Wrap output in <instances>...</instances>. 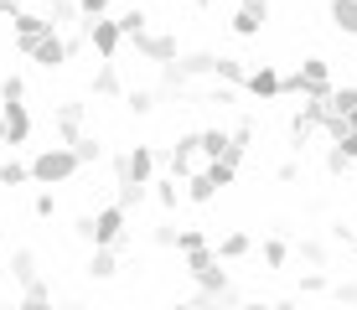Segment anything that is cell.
<instances>
[{"label":"cell","mask_w":357,"mask_h":310,"mask_svg":"<svg viewBox=\"0 0 357 310\" xmlns=\"http://www.w3.org/2000/svg\"><path fill=\"white\" fill-rule=\"evenodd\" d=\"M295 290L301 295H331V274L326 269H305V274L295 279Z\"/></svg>","instance_id":"obj_37"},{"label":"cell","mask_w":357,"mask_h":310,"mask_svg":"<svg viewBox=\"0 0 357 310\" xmlns=\"http://www.w3.org/2000/svg\"><path fill=\"white\" fill-rule=\"evenodd\" d=\"M259 258H264V269H285V264H290V243H285V233H269V238L259 243Z\"/></svg>","instance_id":"obj_25"},{"label":"cell","mask_w":357,"mask_h":310,"mask_svg":"<svg viewBox=\"0 0 357 310\" xmlns=\"http://www.w3.org/2000/svg\"><path fill=\"white\" fill-rule=\"evenodd\" d=\"M331 114H337V119H357V83L331 88Z\"/></svg>","instance_id":"obj_30"},{"label":"cell","mask_w":357,"mask_h":310,"mask_svg":"<svg viewBox=\"0 0 357 310\" xmlns=\"http://www.w3.org/2000/svg\"><path fill=\"white\" fill-rule=\"evenodd\" d=\"M321 166H326V176H347V171H352V160H347V155H342V150H337V145H331V150L321 155Z\"/></svg>","instance_id":"obj_43"},{"label":"cell","mask_w":357,"mask_h":310,"mask_svg":"<svg viewBox=\"0 0 357 310\" xmlns=\"http://www.w3.org/2000/svg\"><path fill=\"white\" fill-rule=\"evenodd\" d=\"M83 36H89V47H93V57H98V62H114V57H119V47H125V31H119V21H114V16L83 21Z\"/></svg>","instance_id":"obj_8"},{"label":"cell","mask_w":357,"mask_h":310,"mask_svg":"<svg viewBox=\"0 0 357 310\" xmlns=\"http://www.w3.org/2000/svg\"><path fill=\"white\" fill-rule=\"evenodd\" d=\"M6 274L16 279V290H26L31 279H42V274H36V254H31V248H16V254L6 258Z\"/></svg>","instance_id":"obj_19"},{"label":"cell","mask_w":357,"mask_h":310,"mask_svg":"<svg viewBox=\"0 0 357 310\" xmlns=\"http://www.w3.org/2000/svg\"><path fill=\"white\" fill-rule=\"evenodd\" d=\"M68 150L78 155V166H98V160H104V145H98L93 134H78V140H73Z\"/></svg>","instance_id":"obj_35"},{"label":"cell","mask_w":357,"mask_h":310,"mask_svg":"<svg viewBox=\"0 0 357 310\" xmlns=\"http://www.w3.org/2000/svg\"><path fill=\"white\" fill-rule=\"evenodd\" d=\"M78 16H83V21H98V16H109V0H78Z\"/></svg>","instance_id":"obj_47"},{"label":"cell","mask_w":357,"mask_h":310,"mask_svg":"<svg viewBox=\"0 0 357 310\" xmlns=\"http://www.w3.org/2000/svg\"><path fill=\"white\" fill-rule=\"evenodd\" d=\"M16 10H26V0H0V16H16Z\"/></svg>","instance_id":"obj_51"},{"label":"cell","mask_w":357,"mask_h":310,"mask_svg":"<svg viewBox=\"0 0 357 310\" xmlns=\"http://www.w3.org/2000/svg\"><path fill=\"white\" fill-rule=\"evenodd\" d=\"M47 21H52V31H73V26H83V16H78V0H57V6L47 10Z\"/></svg>","instance_id":"obj_29"},{"label":"cell","mask_w":357,"mask_h":310,"mask_svg":"<svg viewBox=\"0 0 357 310\" xmlns=\"http://www.w3.org/2000/svg\"><path fill=\"white\" fill-rule=\"evenodd\" d=\"M166 310H197V305L192 300H176V305H166Z\"/></svg>","instance_id":"obj_53"},{"label":"cell","mask_w":357,"mask_h":310,"mask_svg":"<svg viewBox=\"0 0 357 310\" xmlns=\"http://www.w3.org/2000/svg\"><path fill=\"white\" fill-rule=\"evenodd\" d=\"M357 238V228H347V222H331V243H342V248H347Z\"/></svg>","instance_id":"obj_49"},{"label":"cell","mask_w":357,"mask_h":310,"mask_svg":"<svg viewBox=\"0 0 357 310\" xmlns=\"http://www.w3.org/2000/svg\"><path fill=\"white\" fill-rule=\"evenodd\" d=\"M26 181H31V166H26V160H16V155L0 160V186H10V192H16V186H26Z\"/></svg>","instance_id":"obj_32"},{"label":"cell","mask_w":357,"mask_h":310,"mask_svg":"<svg viewBox=\"0 0 357 310\" xmlns=\"http://www.w3.org/2000/svg\"><path fill=\"white\" fill-rule=\"evenodd\" d=\"M295 72H301V83H305V98H331V88H337V83H331V62L326 57H305Z\"/></svg>","instance_id":"obj_11"},{"label":"cell","mask_w":357,"mask_h":310,"mask_svg":"<svg viewBox=\"0 0 357 310\" xmlns=\"http://www.w3.org/2000/svg\"><path fill=\"white\" fill-rule=\"evenodd\" d=\"M331 300H337L342 310H347V305L357 310V279H342V284H331Z\"/></svg>","instance_id":"obj_44"},{"label":"cell","mask_w":357,"mask_h":310,"mask_svg":"<svg viewBox=\"0 0 357 310\" xmlns=\"http://www.w3.org/2000/svg\"><path fill=\"white\" fill-rule=\"evenodd\" d=\"M119 258H125V254H119V248H93V254H89V279L109 284V279L119 274Z\"/></svg>","instance_id":"obj_20"},{"label":"cell","mask_w":357,"mask_h":310,"mask_svg":"<svg viewBox=\"0 0 357 310\" xmlns=\"http://www.w3.org/2000/svg\"><path fill=\"white\" fill-rule=\"evenodd\" d=\"M233 145V134L223 130V124H213V130H197V150H202V160H223Z\"/></svg>","instance_id":"obj_18"},{"label":"cell","mask_w":357,"mask_h":310,"mask_svg":"<svg viewBox=\"0 0 357 310\" xmlns=\"http://www.w3.org/2000/svg\"><path fill=\"white\" fill-rule=\"evenodd\" d=\"M321 130L331 134V145H337V150L357 166V119H337V114H331V119L321 124Z\"/></svg>","instance_id":"obj_16"},{"label":"cell","mask_w":357,"mask_h":310,"mask_svg":"<svg viewBox=\"0 0 357 310\" xmlns=\"http://www.w3.org/2000/svg\"><path fill=\"white\" fill-rule=\"evenodd\" d=\"M145 196H151V186H140V181H125V186L114 192V207H125V212H135V207H140Z\"/></svg>","instance_id":"obj_38"},{"label":"cell","mask_w":357,"mask_h":310,"mask_svg":"<svg viewBox=\"0 0 357 310\" xmlns=\"http://www.w3.org/2000/svg\"><path fill=\"white\" fill-rule=\"evenodd\" d=\"M207 160H202V150H197V130H187V134H176V145L166 150V171L176 181H192L197 171H202Z\"/></svg>","instance_id":"obj_9"},{"label":"cell","mask_w":357,"mask_h":310,"mask_svg":"<svg viewBox=\"0 0 357 310\" xmlns=\"http://www.w3.org/2000/svg\"><path fill=\"white\" fill-rule=\"evenodd\" d=\"M109 166H114V186H125V181L151 186L155 181V166H161V150H155V145H130V150H119Z\"/></svg>","instance_id":"obj_4"},{"label":"cell","mask_w":357,"mask_h":310,"mask_svg":"<svg viewBox=\"0 0 357 310\" xmlns=\"http://www.w3.org/2000/svg\"><path fill=\"white\" fill-rule=\"evenodd\" d=\"M275 310H301V305H295V300H280V305H275Z\"/></svg>","instance_id":"obj_54"},{"label":"cell","mask_w":357,"mask_h":310,"mask_svg":"<svg viewBox=\"0 0 357 310\" xmlns=\"http://www.w3.org/2000/svg\"><path fill=\"white\" fill-rule=\"evenodd\" d=\"M213 254L223 258V264H233V258H249V254H254V238H249L243 228H233V233H223V238L213 243Z\"/></svg>","instance_id":"obj_17"},{"label":"cell","mask_w":357,"mask_h":310,"mask_svg":"<svg viewBox=\"0 0 357 310\" xmlns=\"http://www.w3.org/2000/svg\"><path fill=\"white\" fill-rule=\"evenodd\" d=\"M295 254H301L311 269H326V264H331V248H326L321 238H301V243H295Z\"/></svg>","instance_id":"obj_33"},{"label":"cell","mask_w":357,"mask_h":310,"mask_svg":"<svg viewBox=\"0 0 357 310\" xmlns=\"http://www.w3.org/2000/svg\"><path fill=\"white\" fill-rule=\"evenodd\" d=\"M151 243H155V248H176V228H171V222L151 228Z\"/></svg>","instance_id":"obj_48"},{"label":"cell","mask_w":357,"mask_h":310,"mask_svg":"<svg viewBox=\"0 0 357 310\" xmlns=\"http://www.w3.org/2000/svg\"><path fill=\"white\" fill-rule=\"evenodd\" d=\"M21 98H26V78H21V72H6V78H0V104H21Z\"/></svg>","instance_id":"obj_40"},{"label":"cell","mask_w":357,"mask_h":310,"mask_svg":"<svg viewBox=\"0 0 357 310\" xmlns=\"http://www.w3.org/2000/svg\"><path fill=\"white\" fill-rule=\"evenodd\" d=\"M52 134H57V145H73L78 134H89V104H83V98L52 104Z\"/></svg>","instance_id":"obj_7"},{"label":"cell","mask_w":357,"mask_h":310,"mask_svg":"<svg viewBox=\"0 0 357 310\" xmlns=\"http://www.w3.org/2000/svg\"><path fill=\"white\" fill-rule=\"evenodd\" d=\"M0 274H6V264H0Z\"/></svg>","instance_id":"obj_59"},{"label":"cell","mask_w":357,"mask_h":310,"mask_svg":"<svg viewBox=\"0 0 357 310\" xmlns=\"http://www.w3.org/2000/svg\"><path fill=\"white\" fill-rule=\"evenodd\" d=\"M16 310H52V284L31 279L26 290H16Z\"/></svg>","instance_id":"obj_23"},{"label":"cell","mask_w":357,"mask_h":310,"mask_svg":"<svg viewBox=\"0 0 357 310\" xmlns=\"http://www.w3.org/2000/svg\"><path fill=\"white\" fill-rule=\"evenodd\" d=\"M326 16H331V26H337V36H352L357 42V0H331Z\"/></svg>","instance_id":"obj_22"},{"label":"cell","mask_w":357,"mask_h":310,"mask_svg":"<svg viewBox=\"0 0 357 310\" xmlns=\"http://www.w3.org/2000/svg\"><path fill=\"white\" fill-rule=\"evenodd\" d=\"M243 93L269 104V98H280V68L275 62H259V68H249V78H243Z\"/></svg>","instance_id":"obj_13"},{"label":"cell","mask_w":357,"mask_h":310,"mask_svg":"<svg viewBox=\"0 0 357 310\" xmlns=\"http://www.w3.org/2000/svg\"><path fill=\"white\" fill-rule=\"evenodd\" d=\"M135 57L140 62H151V68H171L187 47H181V36H171V31H145V36H135Z\"/></svg>","instance_id":"obj_6"},{"label":"cell","mask_w":357,"mask_h":310,"mask_svg":"<svg viewBox=\"0 0 357 310\" xmlns=\"http://www.w3.org/2000/svg\"><path fill=\"white\" fill-rule=\"evenodd\" d=\"M228 134H233V145H243V150H249V145H254V114H243Z\"/></svg>","instance_id":"obj_45"},{"label":"cell","mask_w":357,"mask_h":310,"mask_svg":"<svg viewBox=\"0 0 357 310\" xmlns=\"http://www.w3.org/2000/svg\"><path fill=\"white\" fill-rule=\"evenodd\" d=\"M275 181H280V186H295V181H301V160H280V166H275Z\"/></svg>","instance_id":"obj_46"},{"label":"cell","mask_w":357,"mask_h":310,"mask_svg":"<svg viewBox=\"0 0 357 310\" xmlns=\"http://www.w3.org/2000/svg\"><path fill=\"white\" fill-rule=\"evenodd\" d=\"M16 52L21 57H31L36 62V68H47V72H57V68H68V47H63V31H47V36H31V42H26V36H16Z\"/></svg>","instance_id":"obj_5"},{"label":"cell","mask_w":357,"mask_h":310,"mask_svg":"<svg viewBox=\"0 0 357 310\" xmlns=\"http://www.w3.org/2000/svg\"><path fill=\"white\" fill-rule=\"evenodd\" d=\"M119 31H125V42H135V36H145L151 31V16H145V6H130V10H119Z\"/></svg>","instance_id":"obj_28"},{"label":"cell","mask_w":357,"mask_h":310,"mask_svg":"<svg viewBox=\"0 0 357 310\" xmlns=\"http://www.w3.org/2000/svg\"><path fill=\"white\" fill-rule=\"evenodd\" d=\"M31 6H47V10H52V6H57V0H31Z\"/></svg>","instance_id":"obj_55"},{"label":"cell","mask_w":357,"mask_h":310,"mask_svg":"<svg viewBox=\"0 0 357 310\" xmlns=\"http://www.w3.org/2000/svg\"><path fill=\"white\" fill-rule=\"evenodd\" d=\"M264 26H269V0H264V6H238V10L228 16V31L243 36V42H254Z\"/></svg>","instance_id":"obj_12"},{"label":"cell","mask_w":357,"mask_h":310,"mask_svg":"<svg viewBox=\"0 0 357 310\" xmlns=\"http://www.w3.org/2000/svg\"><path fill=\"white\" fill-rule=\"evenodd\" d=\"M151 196L166 207V212H176V207H181V196H187V192H181V181H176V176H155V181H151Z\"/></svg>","instance_id":"obj_27"},{"label":"cell","mask_w":357,"mask_h":310,"mask_svg":"<svg viewBox=\"0 0 357 310\" xmlns=\"http://www.w3.org/2000/svg\"><path fill=\"white\" fill-rule=\"evenodd\" d=\"M213 78L223 83V88H243V78H249V62H243V57H223V52H218V62H213Z\"/></svg>","instance_id":"obj_21"},{"label":"cell","mask_w":357,"mask_h":310,"mask_svg":"<svg viewBox=\"0 0 357 310\" xmlns=\"http://www.w3.org/2000/svg\"><path fill=\"white\" fill-rule=\"evenodd\" d=\"M155 104H161V93H155V88H125V109L135 119H151Z\"/></svg>","instance_id":"obj_26"},{"label":"cell","mask_w":357,"mask_h":310,"mask_svg":"<svg viewBox=\"0 0 357 310\" xmlns=\"http://www.w3.org/2000/svg\"><path fill=\"white\" fill-rule=\"evenodd\" d=\"M31 140V109L21 104H0V145H26Z\"/></svg>","instance_id":"obj_10"},{"label":"cell","mask_w":357,"mask_h":310,"mask_svg":"<svg viewBox=\"0 0 357 310\" xmlns=\"http://www.w3.org/2000/svg\"><path fill=\"white\" fill-rule=\"evenodd\" d=\"M213 62H218V52H181L171 68L181 72V83H187V93H192V83L197 78H213Z\"/></svg>","instance_id":"obj_15"},{"label":"cell","mask_w":357,"mask_h":310,"mask_svg":"<svg viewBox=\"0 0 357 310\" xmlns=\"http://www.w3.org/2000/svg\"><path fill=\"white\" fill-rule=\"evenodd\" d=\"M181 269H187V279H192L202 295H228V290H233V274L223 269V258L213 254V243H207V248H192V254H181Z\"/></svg>","instance_id":"obj_2"},{"label":"cell","mask_w":357,"mask_h":310,"mask_svg":"<svg viewBox=\"0 0 357 310\" xmlns=\"http://www.w3.org/2000/svg\"><path fill=\"white\" fill-rule=\"evenodd\" d=\"M192 305H197V310H238L243 300H238V290H228V295H197Z\"/></svg>","instance_id":"obj_39"},{"label":"cell","mask_w":357,"mask_h":310,"mask_svg":"<svg viewBox=\"0 0 357 310\" xmlns=\"http://www.w3.org/2000/svg\"><path fill=\"white\" fill-rule=\"evenodd\" d=\"M238 310H275V305H264V300H243Z\"/></svg>","instance_id":"obj_52"},{"label":"cell","mask_w":357,"mask_h":310,"mask_svg":"<svg viewBox=\"0 0 357 310\" xmlns=\"http://www.w3.org/2000/svg\"><path fill=\"white\" fill-rule=\"evenodd\" d=\"M31 217H42V222L57 217V192H47V186H42V192L31 196Z\"/></svg>","instance_id":"obj_41"},{"label":"cell","mask_w":357,"mask_h":310,"mask_svg":"<svg viewBox=\"0 0 357 310\" xmlns=\"http://www.w3.org/2000/svg\"><path fill=\"white\" fill-rule=\"evenodd\" d=\"M192 248H207V233L202 228H181L176 233V254H192Z\"/></svg>","instance_id":"obj_42"},{"label":"cell","mask_w":357,"mask_h":310,"mask_svg":"<svg viewBox=\"0 0 357 310\" xmlns=\"http://www.w3.org/2000/svg\"><path fill=\"white\" fill-rule=\"evenodd\" d=\"M238 6H264V0H238Z\"/></svg>","instance_id":"obj_57"},{"label":"cell","mask_w":357,"mask_h":310,"mask_svg":"<svg viewBox=\"0 0 357 310\" xmlns=\"http://www.w3.org/2000/svg\"><path fill=\"white\" fill-rule=\"evenodd\" d=\"M202 176L213 181L218 192H228V186H233V176H238V166H233V160H207V166H202Z\"/></svg>","instance_id":"obj_34"},{"label":"cell","mask_w":357,"mask_h":310,"mask_svg":"<svg viewBox=\"0 0 357 310\" xmlns=\"http://www.w3.org/2000/svg\"><path fill=\"white\" fill-rule=\"evenodd\" d=\"M125 207H114V202H104L98 212H83L78 222H73V233H78L89 248H119L125 254L130 248V228H125Z\"/></svg>","instance_id":"obj_1"},{"label":"cell","mask_w":357,"mask_h":310,"mask_svg":"<svg viewBox=\"0 0 357 310\" xmlns=\"http://www.w3.org/2000/svg\"><path fill=\"white\" fill-rule=\"evenodd\" d=\"M187 202H192V207H207V202H218V186L207 181L202 171H197V176L187 181Z\"/></svg>","instance_id":"obj_36"},{"label":"cell","mask_w":357,"mask_h":310,"mask_svg":"<svg viewBox=\"0 0 357 310\" xmlns=\"http://www.w3.org/2000/svg\"><path fill=\"white\" fill-rule=\"evenodd\" d=\"M26 166H31V181H36V186H47V192H57L63 181H73V176L83 171V166H78V155H73L68 145H47V150H36Z\"/></svg>","instance_id":"obj_3"},{"label":"cell","mask_w":357,"mask_h":310,"mask_svg":"<svg viewBox=\"0 0 357 310\" xmlns=\"http://www.w3.org/2000/svg\"><path fill=\"white\" fill-rule=\"evenodd\" d=\"M10 21H16V36H26V42H31V36H47V31H52V21L36 16V10H16Z\"/></svg>","instance_id":"obj_31"},{"label":"cell","mask_w":357,"mask_h":310,"mask_svg":"<svg viewBox=\"0 0 357 310\" xmlns=\"http://www.w3.org/2000/svg\"><path fill=\"white\" fill-rule=\"evenodd\" d=\"M202 104H218V109H223V104H233V88H207Z\"/></svg>","instance_id":"obj_50"},{"label":"cell","mask_w":357,"mask_h":310,"mask_svg":"<svg viewBox=\"0 0 357 310\" xmlns=\"http://www.w3.org/2000/svg\"><path fill=\"white\" fill-rule=\"evenodd\" d=\"M68 310H89V305H68Z\"/></svg>","instance_id":"obj_58"},{"label":"cell","mask_w":357,"mask_h":310,"mask_svg":"<svg viewBox=\"0 0 357 310\" xmlns=\"http://www.w3.org/2000/svg\"><path fill=\"white\" fill-rule=\"evenodd\" d=\"M311 134H316V119L305 114V109H295V114H290V150H295V155H305Z\"/></svg>","instance_id":"obj_24"},{"label":"cell","mask_w":357,"mask_h":310,"mask_svg":"<svg viewBox=\"0 0 357 310\" xmlns=\"http://www.w3.org/2000/svg\"><path fill=\"white\" fill-rule=\"evenodd\" d=\"M89 93H93V98H104V104L125 98V78H119V68H114V62H98V68H93V78H89Z\"/></svg>","instance_id":"obj_14"},{"label":"cell","mask_w":357,"mask_h":310,"mask_svg":"<svg viewBox=\"0 0 357 310\" xmlns=\"http://www.w3.org/2000/svg\"><path fill=\"white\" fill-rule=\"evenodd\" d=\"M347 254H352V258H357V238H352V243H347Z\"/></svg>","instance_id":"obj_56"}]
</instances>
